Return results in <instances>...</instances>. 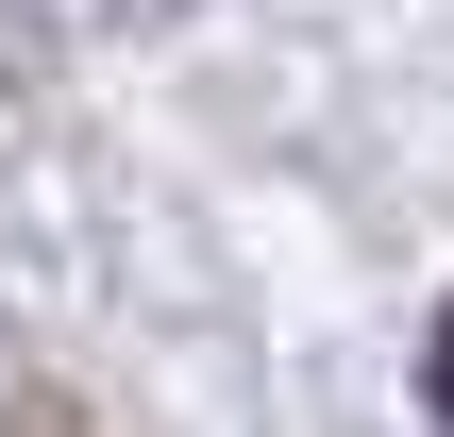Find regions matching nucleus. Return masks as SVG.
<instances>
[{
	"mask_svg": "<svg viewBox=\"0 0 454 437\" xmlns=\"http://www.w3.org/2000/svg\"><path fill=\"white\" fill-rule=\"evenodd\" d=\"M421 404H438V437H454V303H438V337H421Z\"/></svg>",
	"mask_w": 454,
	"mask_h": 437,
	"instance_id": "1",
	"label": "nucleus"
}]
</instances>
